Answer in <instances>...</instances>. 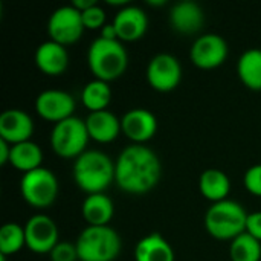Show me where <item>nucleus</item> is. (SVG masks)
I'll return each instance as SVG.
<instances>
[{
    "label": "nucleus",
    "instance_id": "24",
    "mask_svg": "<svg viewBox=\"0 0 261 261\" xmlns=\"http://www.w3.org/2000/svg\"><path fill=\"white\" fill-rule=\"evenodd\" d=\"M81 101L90 113L107 110L112 101V89L109 83L101 80L89 81L81 92Z\"/></svg>",
    "mask_w": 261,
    "mask_h": 261
},
{
    "label": "nucleus",
    "instance_id": "34",
    "mask_svg": "<svg viewBox=\"0 0 261 261\" xmlns=\"http://www.w3.org/2000/svg\"><path fill=\"white\" fill-rule=\"evenodd\" d=\"M107 3H109L110 6H121V8H125V6L128 5L127 0H109Z\"/></svg>",
    "mask_w": 261,
    "mask_h": 261
},
{
    "label": "nucleus",
    "instance_id": "4",
    "mask_svg": "<svg viewBox=\"0 0 261 261\" xmlns=\"http://www.w3.org/2000/svg\"><path fill=\"white\" fill-rule=\"evenodd\" d=\"M248 213L236 200L213 203L205 214V229L217 240H234L246 232Z\"/></svg>",
    "mask_w": 261,
    "mask_h": 261
},
{
    "label": "nucleus",
    "instance_id": "35",
    "mask_svg": "<svg viewBox=\"0 0 261 261\" xmlns=\"http://www.w3.org/2000/svg\"><path fill=\"white\" fill-rule=\"evenodd\" d=\"M147 3L150 6H164V5H167V0H159V2L158 0H148Z\"/></svg>",
    "mask_w": 261,
    "mask_h": 261
},
{
    "label": "nucleus",
    "instance_id": "5",
    "mask_svg": "<svg viewBox=\"0 0 261 261\" xmlns=\"http://www.w3.org/2000/svg\"><path fill=\"white\" fill-rule=\"evenodd\" d=\"M75 245L80 261H115L122 248L121 237L112 226H87Z\"/></svg>",
    "mask_w": 261,
    "mask_h": 261
},
{
    "label": "nucleus",
    "instance_id": "36",
    "mask_svg": "<svg viewBox=\"0 0 261 261\" xmlns=\"http://www.w3.org/2000/svg\"><path fill=\"white\" fill-rule=\"evenodd\" d=\"M0 261H6V255H2L0 254Z\"/></svg>",
    "mask_w": 261,
    "mask_h": 261
},
{
    "label": "nucleus",
    "instance_id": "9",
    "mask_svg": "<svg viewBox=\"0 0 261 261\" xmlns=\"http://www.w3.org/2000/svg\"><path fill=\"white\" fill-rule=\"evenodd\" d=\"M228 58V43L219 34H205L194 40L190 49L191 63L203 70L220 67Z\"/></svg>",
    "mask_w": 261,
    "mask_h": 261
},
{
    "label": "nucleus",
    "instance_id": "18",
    "mask_svg": "<svg viewBox=\"0 0 261 261\" xmlns=\"http://www.w3.org/2000/svg\"><path fill=\"white\" fill-rule=\"evenodd\" d=\"M86 127L90 139L99 144L113 142L122 132L121 119L110 110L89 113L86 118Z\"/></svg>",
    "mask_w": 261,
    "mask_h": 261
},
{
    "label": "nucleus",
    "instance_id": "10",
    "mask_svg": "<svg viewBox=\"0 0 261 261\" xmlns=\"http://www.w3.org/2000/svg\"><path fill=\"white\" fill-rule=\"evenodd\" d=\"M147 81L156 92H171L182 81V66L171 54L154 55L147 66Z\"/></svg>",
    "mask_w": 261,
    "mask_h": 261
},
{
    "label": "nucleus",
    "instance_id": "2",
    "mask_svg": "<svg viewBox=\"0 0 261 261\" xmlns=\"http://www.w3.org/2000/svg\"><path fill=\"white\" fill-rule=\"evenodd\" d=\"M73 179L87 196L104 193L115 182V162L99 150H87L75 159Z\"/></svg>",
    "mask_w": 261,
    "mask_h": 261
},
{
    "label": "nucleus",
    "instance_id": "16",
    "mask_svg": "<svg viewBox=\"0 0 261 261\" xmlns=\"http://www.w3.org/2000/svg\"><path fill=\"white\" fill-rule=\"evenodd\" d=\"M168 20H170V26L176 32L191 35L203 28L205 14L200 5H197L196 2L185 0L171 6Z\"/></svg>",
    "mask_w": 261,
    "mask_h": 261
},
{
    "label": "nucleus",
    "instance_id": "30",
    "mask_svg": "<svg viewBox=\"0 0 261 261\" xmlns=\"http://www.w3.org/2000/svg\"><path fill=\"white\" fill-rule=\"evenodd\" d=\"M246 232L251 234L254 239H257L261 242V211L257 213H251L248 216V222H246Z\"/></svg>",
    "mask_w": 261,
    "mask_h": 261
},
{
    "label": "nucleus",
    "instance_id": "12",
    "mask_svg": "<svg viewBox=\"0 0 261 261\" xmlns=\"http://www.w3.org/2000/svg\"><path fill=\"white\" fill-rule=\"evenodd\" d=\"M75 106V99L70 93L57 89L43 90L35 98V110L40 115V118L54 124L72 118Z\"/></svg>",
    "mask_w": 261,
    "mask_h": 261
},
{
    "label": "nucleus",
    "instance_id": "20",
    "mask_svg": "<svg viewBox=\"0 0 261 261\" xmlns=\"http://www.w3.org/2000/svg\"><path fill=\"white\" fill-rule=\"evenodd\" d=\"M135 261H174V251L164 236L151 232L138 242Z\"/></svg>",
    "mask_w": 261,
    "mask_h": 261
},
{
    "label": "nucleus",
    "instance_id": "6",
    "mask_svg": "<svg viewBox=\"0 0 261 261\" xmlns=\"http://www.w3.org/2000/svg\"><path fill=\"white\" fill-rule=\"evenodd\" d=\"M89 133L86 121L76 116L67 118L58 124H54L50 132V147L54 153L63 159H76L86 150L89 144Z\"/></svg>",
    "mask_w": 261,
    "mask_h": 261
},
{
    "label": "nucleus",
    "instance_id": "28",
    "mask_svg": "<svg viewBox=\"0 0 261 261\" xmlns=\"http://www.w3.org/2000/svg\"><path fill=\"white\" fill-rule=\"evenodd\" d=\"M49 257L50 261H80L76 245L70 242H58Z\"/></svg>",
    "mask_w": 261,
    "mask_h": 261
},
{
    "label": "nucleus",
    "instance_id": "17",
    "mask_svg": "<svg viewBox=\"0 0 261 261\" xmlns=\"http://www.w3.org/2000/svg\"><path fill=\"white\" fill-rule=\"evenodd\" d=\"M34 60L38 70L47 76H60L69 66V54L66 46L52 40H47L37 47Z\"/></svg>",
    "mask_w": 261,
    "mask_h": 261
},
{
    "label": "nucleus",
    "instance_id": "32",
    "mask_svg": "<svg viewBox=\"0 0 261 261\" xmlns=\"http://www.w3.org/2000/svg\"><path fill=\"white\" fill-rule=\"evenodd\" d=\"M101 38L104 40H119L118 38V32L113 23H107L102 29H101Z\"/></svg>",
    "mask_w": 261,
    "mask_h": 261
},
{
    "label": "nucleus",
    "instance_id": "15",
    "mask_svg": "<svg viewBox=\"0 0 261 261\" xmlns=\"http://www.w3.org/2000/svg\"><path fill=\"white\" fill-rule=\"evenodd\" d=\"M34 135L32 118L20 109H8L0 115V139L11 145L31 141Z\"/></svg>",
    "mask_w": 261,
    "mask_h": 261
},
{
    "label": "nucleus",
    "instance_id": "31",
    "mask_svg": "<svg viewBox=\"0 0 261 261\" xmlns=\"http://www.w3.org/2000/svg\"><path fill=\"white\" fill-rule=\"evenodd\" d=\"M11 150H12V145L8 144L6 141L0 139V165H6L9 164V159H11Z\"/></svg>",
    "mask_w": 261,
    "mask_h": 261
},
{
    "label": "nucleus",
    "instance_id": "27",
    "mask_svg": "<svg viewBox=\"0 0 261 261\" xmlns=\"http://www.w3.org/2000/svg\"><path fill=\"white\" fill-rule=\"evenodd\" d=\"M81 17H83L84 28H86V29H90V31H96V29L101 31V29L107 24L106 11H104L99 5H95V6H92L90 9L81 12Z\"/></svg>",
    "mask_w": 261,
    "mask_h": 261
},
{
    "label": "nucleus",
    "instance_id": "14",
    "mask_svg": "<svg viewBox=\"0 0 261 261\" xmlns=\"http://www.w3.org/2000/svg\"><path fill=\"white\" fill-rule=\"evenodd\" d=\"M122 133L133 141V144L144 145L150 139L154 138L158 132V119L147 109H132L128 110L122 119Z\"/></svg>",
    "mask_w": 261,
    "mask_h": 261
},
{
    "label": "nucleus",
    "instance_id": "23",
    "mask_svg": "<svg viewBox=\"0 0 261 261\" xmlns=\"http://www.w3.org/2000/svg\"><path fill=\"white\" fill-rule=\"evenodd\" d=\"M9 164L15 170L21 171L23 174L34 171V170L40 168L43 164V151H41L40 145L32 141L15 144V145H12V150H11Z\"/></svg>",
    "mask_w": 261,
    "mask_h": 261
},
{
    "label": "nucleus",
    "instance_id": "29",
    "mask_svg": "<svg viewBox=\"0 0 261 261\" xmlns=\"http://www.w3.org/2000/svg\"><path fill=\"white\" fill-rule=\"evenodd\" d=\"M243 184H245V188L251 194H254L257 197H261V164L251 167L245 173Z\"/></svg>",
    "mask_w": 261,
    "mask_h": 261
},
{
    "label": "nucleus",
    "instance_id": "13",
    "mask_svg": "<svg viewBox=\"0 0 261 261\" xmlns=\"http://www.w3.org/2000/svg\"><path fill=\"white\" fill-rule=\"evenodd\" d=\"M112 23L116 28L118 38L121 43L138 41L145 35L148 29L147 12L142 8L133 5H127L125 8H121L116 12Z\"/></svg>",
    "mask_w": 261,
    "mask_h": 261
},
{
    "label": "nucleus",
    "instance_id": "7",
    "mask_svg": "<svg viewBox=\"0 0 261 261\" xmlns=\"http://www.w3.org/2000/svg\"><path fill=\"white\" fill-rule=\"evenodd\" d=\"M58 191L60 185L57 176L44 167L24 173L20 179V194L23 200L35 210H44L54 205Z\"/></svg>",
    "mask_w": 261,
    "mask_h": 261
},
{
    "label": "nucleus",
    "instance_id": "8",
    "mask_svg": "<svg viewBox=\"0 0 261 261\" xmlns=\"http://www.w3.org/2000/svg\"><path fill=\"white\" fill-rule=\"evenodd\" d=\"M86 31L81 12L72 5L57 8L47 20V34L52 41L69 46L76 43Z\"/></svg>",
    "mask_w": 261,
    "mask_h": 261
},
{
    "label": "nucleus",
    "instance_id": "21",
    "mask_svg": "<svg viewBox=\"0 0 261 261\" xmlns=\"http://www.w3.org/2000/svg\"><path fill=\"white\" fill-rule=\"evenodd\" d=\"M199 190L206 200L217 203L228 199L231 191V182L225 171L217 168H208L200 174Z\"/></svg>",
    "mask_w": 261,
    "mask_h": 261
},
{
    "label": "nucleus",
    "instance_id": "33",
    "mask_svg": "<svg viewBox=\"0 0 261 261\" xmlns=\"http://www.w3.org/2000/svg\"><path fill=\"white\" fill-rule=\"evenodd\" d=\"M70 5H72L76 11L84 12V11L90 9L92 6H95V5H98V3H96V0H72Z\"/></svg>",
    "mask_w": 261,
    "mask_h": 261
},
{
    "label": "nucleus",
    "instance_id": "25",
    "mask_svg": "<svg viewBox=\"0 0 261 261\" xmlns=\"http://www.w3.org/2000/svg\"><path fill=\"white\" fill-rule=\"evenodd\" d=\"M229 257L231 261H260L261 242L254 239L251 234L243 232L231 242Z\"/></svg>",
    "mask_w": 261,
    "mask_h": 261
},
{
    "label": "nucleus",
    "instance_id": "19",
    "mask_svg": "<svg viewBox=\"0 0 261 261\" xmlns=\"http://www.w3.org/2000/svg\"><path fill=\"white\" fill-rule=\"evenodd\" d=\"M81 214L87 226H109L115 214L113 200L104 193L90 194L81 205Z\"/></svg>",
    "mask_w": 261,
    "mask_h": 261
},
{
    "label": "nucleus",
    "instance_id": "22",
    "mask_svg": "<svg viewBox=\"0 0 261 261\" xmlns=\"http://www.w3.org/2000/svg\"><path fill=\"white\" fill-rule=\"evenodd\" d=\"M237 73L249 90L261 92V49H248L240 55Z\"/></svg>",
    "mask_w": 261,
    "mask_h": 261
},
{
    "label": "nucleus",
    "instance_id": "11",
    "mask_svg": "<svg viewBox=\"0 0 261 261\" xmlns=\"http://www.w3.org/2000/svg\"><path fill=\"white\" fill-rule=\"evenodd\" d=\"M24 237L26 248L35 254H50L60 242L57 223L46 214H35L26 222Z\"/></svg>",
    "mask_w": 261,
    "mask_h": 261
},
{
    "label": "nucleus",
    "instance_id": "3",
    "mask_svg": "<svg viewBox=\"0 0 261 261\" xmlns=\"http://www.w3.org/2000/svg\"><path fill=\"white\" fill-rule=\"evenodd\" d=\"M87 64L95 80L112 83L121 78L128 66V54L119 40L96 38L87 50Z\"/></svg>",
    "mask_w": 261,
    "mask_h": 261
},
{
    "label": "nucleus",
    "instance_id": "1",
    "mask_svg": "<svg viewBox=\"0 0 261 261\" xmlns=\"http://www.w3.org/2000/svg\"><path fill=\"white\" fill-rule=\"evenodd\" d=\"M161 176V159L145 145L132 144L125 147L115 162V184L128 194L151 191L159 184Z\"/></svg>",
    "mask_w": 261,
    "mask_h": 261
},
{
    "label": "nucleus",
    "instance_id": "26",
    "mask_svg": "<svg viewBox=\"0 0 261 261\" xmlns=\"http://www.w3.org/2000/svg\"><path fill=\"white\" fill-rule=\"evenodd\" d=\"M26 246L24 228L18 223H5L0 228V254L14 255Z\"/></svg>",
    "mask_w": 261,
    "mask_h": 261
}]
</instances>
